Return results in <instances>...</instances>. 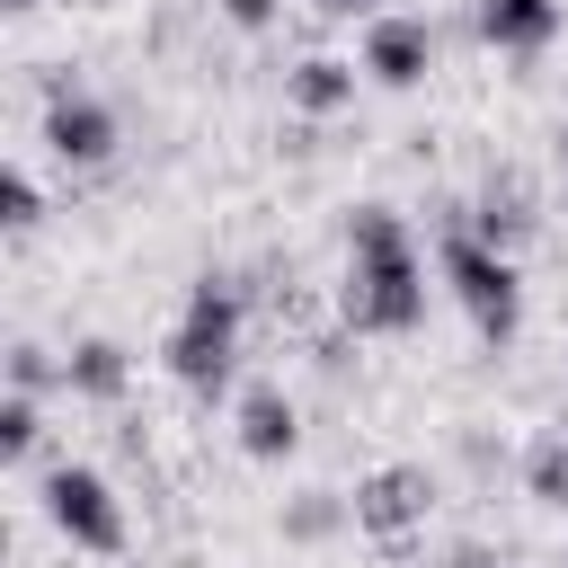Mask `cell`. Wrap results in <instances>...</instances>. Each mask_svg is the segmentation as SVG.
Listing matches in <instances>:
<instances>
[{
  "label": "cell",
  "mask_w": 568,
  "mask_h": 568,
  "mask_svg": "<svg viewBox=\"0 0 568 568\" xmlns=\"http://www.w3.org/2000/svg\"><path fill=\"white\" fill-rule=\"evenodd\" d=\"M44 142H53V160L62 169H98L106 151H115V115L80 89V80H44Z\"/></svg>",
  "instance_id": "obj_5"
},
{
  "label": "cell",
  "mask_w": 568,
  "mask_h": 568,
  "mask_svg": "<svg viewBox=\"0 0 568 568\" xmlns=\"http://www.w3.org/2000/svg\"><path fill=\"white\" fill-rule=\"evenodd\" d=\"M0 222H9V231H36V222H44V195H36V178H27V169H9V178H0Z\"/></svg>",
  "instance_id": "obj_15"
},
{
  "label": "cell",
  "mask_w": 568,
  "mask_h": 568,
  "mask_svg": "<svg viewBox=\"0 0 568 568\" xmlns=\"http://www.w3.org/2000/svg\"><path fill=\"white\" fill-rule=\"evenodd\" d=\"M44 382H62V364H53L44 346H9V390H27V399H36Z\"/></svg>",
  "instance_id": "obj_17"
},
{
  "label": "cell",
  "mask_w": 568,
  "mask_h": 568,
  "mask_svg": "<svg viewBox=\"0 0 568 568\" xmlns=\"http://www.w3.org/2000/svg\"><path fill=\"white\" fill-rule=\"evenodd\" d=\"M9 9H36V0H9Z\"/></svg>",
  "instance_id": "obj_20"
},
{
  "label": "cell",
  "mask_w": 568,
  "mask_h": 568,
  "mask_svg": "<svg viewBox=\"0 0 568 568\" xmlns=\"http://www.w3.org/2000/svg\"><path fill=\"white\" fill-rule=\"evenodd\" d=\"M284 98H293L302 115H337V106L355 98V62H328V53H311V62L284 80Z\"/></svg>",
  "instance_id": "obj_12"
},
{
  "label": "cell",
  "mask_w": 568,
  "mask_h": 568,
  "mask_svg": "<svg viewBox=\"0 0 568 568\" xmlns=\"http://www.w3.org/2000/svg\"><path fill=\"white\" fill-rule=\"evenodd\" d=\"M479 36L506 53H541L559 36V0H479Z\"/></svg>",
  "instance_id": "obj_9"
},
{
  "label": "cell",
  "mask_w": 568,
  "mask_h": 568,
  "mask_svg": "<svg viewBox=\"0 0 568 568\" xmlns=\"http://www.w3.org/2000/svg\"><path fill=\"white\" fill-rule=\"evenodd\" d=\"M462 222H470L488 248H515V240H532V231H541V195H532V178H524V169H488V178H479V204H470Z\"/></svg>",
  "instance_id": "obj_7"
},
{
  "label": "cell",
  "mask_w": 568,
  "mask_h": 568,
  "mask_svg": "<svg viewBox=\"0 0 568 568\" xmlns=\"http://www.w3.org/2000/svg\"><path fill=\"white\" fill-rule=\"evenodd\" d=\"M328 9H337V18H355V9H382V0H328Z\"/></svg>",
  "instance_id": "obj_19"
},
{
  "label": "cell",
  "mask_w": 568,
  "mask_h": 568,
  "mask_svg": "<svg viewBox=\"0 0 568 568\" xmlns=\"http://www.w3.org/2000/svg\"><path fill=\"white\" fill-rule=\"evenodd\" d=\"M44 515H53V532L80 541V550H124V506H115V488H106L98 470H80V462H62V470L44 479Z\"/></svg>",
  "instance_id": "obj_4"
},
{
  "label": "cell",
  "mask_w": 568,
  "mask_h": 568,
  "mask_svg": "<svg viewBox=\"0 0 568 568\" xmlns=\"http://www.w3.org/2000/svg\"><path fill=\"white\" fill-rule=\"evenodd\" d=\"M337 524H355V497L311 488V497H293V506H284V532H293V541H328Z\"/></svg>",
  "instance_id": "obj_13"
},
{
  "label": "cell",
  "mask_w": 568,
  "mask_h": 568,
  "mask_svg": "<svg viewBox=\"0 0 568 568\" xmlns=\"http://www.w3.org/2000/svg\"><path fill=\"white\" fill-rule=\"evenodd\" d=\"M222 18H231V27H275L284 0H222Z\"/></svg>",
  "instance_id": "obj_18"
},
{
  "label": "cell",
  "mask_w": 568,
  "mask_h": 568,
  "mask_svg": "<svg viewBox=\"0 0 568 568\" xmlns=\"http://www.w3.org/2000/svg\"><path fill=\"white\" fill-rule=\"evenodd\" d=\"M62 382H71L80 399H124L133 364H124V346H115V337H89V346H71V355H62Z\"/></svg>",
  "instance_id": "obj_11"
},
{
  "label": "cell",
  "mask_w": 568,
  "mask_h": 568,
  "mask_svg": "<svg viewBox=\"0 0 568 568\" xmlns=\"http://www.w3.org/2000/svg\"><path fill=\"white\" fill-rule=\"evenodd\" d=\"M293 435H302V426H293V399H284V390H248V399H240V453H248V462H284Z\"/></svg>",
  "instance_id": "obj_10"
},
{
  "label": "cell",
  "mask_w": 568,
  "mask_h": 568,
  "mask_svg": "<svg viewBox=\"0 0 568 568\" xmlns=\"http://www.w3.org/2000/svg\"><path fill=\"white\" fill-rule=\"evenodd\" d=\"M240 284L231 275H204L195 293H186V320H178V337H169V373L195 390V399H222L231 390V373H240Z\"/></svg>",
  "instance_id": "obj_2"
},
{
  "label": "cell",
  "mask_w": 568,
  "mask_h": 568,
  "mask_svg": "<svg viewBox=\"0 0 568 568\" xmlns=\"http://www.w3.org/2000/svg\"><path fill=\"white\" fill-rule=\"evenodd\" d=\"M426 62H435V27H426V18H382V27L364 36V71H373L382 89H417Z\"/></svg>",
  "instance_id": "obj_8"
},
{
  "label": "cell",
  "mask_w": 568,
  "mask_h": 568,
  "mask_svg": "<svg viewBox=\"0 0 568 568\" xmlns=\"http://www.w3.org/2000/svg\"><path fill=\"white\" fill-rule=\"evenodd\" d=\"M337 320L364 337V328H417L426 320V284H417V248L399 231L390 204H355L346 222V293H337Z\"/></svg>",
  "instance_id": "obj_1"
},
{
  "label": "cell",
  "mask_w": 568,
  "mask_h": 568,
  "mask_svg": "<svg viewBox=\"0 0 568 568\" xmlns=\"http://www.w3.org/2000/svg\"><path fill=\"white\" fill-rule=\"evenodd\" d=\"M426 506H435V479H426L417 462H390V470H373V479L355 488V532L399 541V532H417V524H426Z\"/></svg>",
  "instance_id": "obj_6"
},
{
  "label": "cell",
  "mask_w": 568,
  "mask_h": 568,
  "mask_svg": "<svg viewBox=\"0 0 568 568\" xmlns=\"http://www.w3.org/2000/svg\"><path fill=\"white\" fill-rule=\"evenodd\" d=\"M444 275H453L462 311L479 320V337H488V346H506V337H515V320H524V284H515L506 248H488L470 222H444Z\"/></svg>",
  "instance_id": "obj_3"
},
{
  "label": "cell",
  "mask_w": 568,
  "mask_h": 568,
  "mask_svg": "<svg viewBox=\"0 0 568 568\" xmlns=\"http://www.w3.org/2000/svg\"><path fill=\"white\" fill-rule=\"evenodd\" d=\"M524 479H532V497H541V506H568V435H550V444H532V462H524Z\"/></svg>",
  "instance_id": "obj_14"
},
{
  "label": "cell",
  "mask_w": 568,
  "mask_h": 568,
  "mask_svg": "<svg viewBox=\"0 0 568 568\" xmlns=\"http://www.w3.org/2000/svg\"><path fill=\"white\" fill-rule=\"evenodd\" d=\"M36 435H44V417H36V399H27V390H9V408H0V453L18 462V453H36Z\"/></svg>",
  "instance_id": "obj_16"
},
{
  "label": "cell",
  "mask_w": 568,
  "mask_h": 568,
  "mask_svg": "<svg viewBox=\"0 0 568 568\" xmlns=\"http://www.w3.org/2000/svg\"><path fill=\"white\" fill-rule=\"evenodd\" d=\"M559 160H568V133H559Z\"/></svg>",
  "instance_id": "obj_21"
}]
</instances>
